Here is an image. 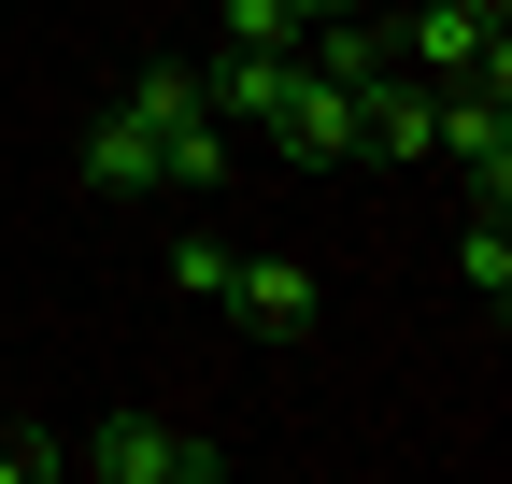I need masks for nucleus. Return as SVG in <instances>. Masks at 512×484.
Segmentation results:
<instances>
[{
    "label": "nucleus",
    "mask_w": 512,
    "mask_h": 484,
    "mask_svg": "<svg viewBox=\"0 0 512 484\" xmlns=\"http://www.w3.org/2000/svg\"><path fill=\"white\" fill-rule=\"evenodd\" d=\"M72 470H100V484H214L228 456L185 442V428H157V413H100V428L72 442Z\"/></svg>",
    "instance_id": "nucleus-1"
},
{
    "label": "nucleus",
    "mask_w": 512,
    "mask_h": 484,
    "mask_svg": "<svg viewBox=\"0 0 512 484\" xmlns=\"http://www.w3.org/2000/svg\"><path fill=\"white\" fill-rule=\"evenodd\" d=\"M256 143L299 157V171H342V157H356V86H328L313 57H285V100L256 114Z\"/></svg>",
    "instance_id": "nucleus-2"
},
{
    "label": "nucleus",
    "mask_w": 512,
    "mask_h": 484,
    "mask_svg": "<svg viewBox=\"0 0 512 484\" xmlns=\"http://www.w3.org/2000/svg\"><path fill=\"white\" fill-rule=\"evenodd\" d=\"M427 157H456L470 186L512 214V100H498V72H456V86H441V143Z\"/></svg>",
    "instance_id": "nucleus-3"
},
{
    "label": "nucleus",
    "mask_w": 512,
    "mask_h": 484,
    "mask_svg": "<svg viewBox=\"0 0 512 484\" xmlns=\"http://www.w3.org/2000/svg\"><path fill=\"white\" fill-rule=\"evenodd\" d=\"M399 57H413L427 86H456V72H498V86H512V57H498V0H427V15L399 29Z\"/></svg>",
    "instance_id": "nucleus-4"
},
{
    "label": "nucleus",
    "mask_w": 512,
    "mask_h": 484,
    "mask_svg": "<svg viewBox=\"0 0 512 484\" xmlns=\"http://www.w3.org/2000/svg\"><path fill=\"white\" fill-rule=\"evenodd\" d=\"M214 314H242L256 342H299L328 299H313V271H299V257H228V299H214Z\"/></svg>",
    "instance_id": "nucleus-5"
},
{
    "label": "nucleus",
    "mask_w": 512,
    "mask_h": 484,
    "mask_svg": "<svg viewBox=\"0 0 512 484\" xmlns=\"http://www.w3.org/2000/svg\"><path fill=\"white\" fill-rule=\"evenodd\" d=\"M299 57L328 86H384V72H399V29H370V0H356V15H299Z\"/></svg>",
    "instance_id": "nucleus-6"
},
{
    "label": "nucleus",
    "mask_w": 512,
    "mask_h": 484,
    "mask_svg": "<svg viewBox=\"0 0 512 484\" xmlns=\"http://www.w3.org/2000/svg\"><path fill=\"white\" fill-rule=\"evenodd\" d=\"M86 186H100V200H143V186H171V171H157V129H143L128 100L86 129Z\"/></svg>",
    "instance_id": "nucleus-7"
},
{
    "label": "nucleus",
    "mask_w": 512,
    "mask_h": 484,
    "mask_svg": "<svg viewBox=\"0 0 512 484\" xmlns=\"http://www.w3.org/2000/svg\"><path fill=\"white\" fill-rule=\"evenodd\" d=\"M456 271H470V299H484V314L512 299V228H498V200L470 214V242H456Z\"/></svg>",
    "instance_id": "nucleus-8"
},
{
    "label": "nucleus",
    "mask_w": 512,
    "mask_h": 484,
    "mask_svg": "<svg viewBox=\"0 0 512 484\" xmlns=\"http://www.w3.org/2000/svg\"><path fill=\"white\" fill-rule=\"evenodd\" d=\"M171 299H228V242H214V228L171 242Z\"/></svg>",
    "instance_id": "nucleus-9"
},
{
    "label": "nucleus",
    "mask_w": 512,
    "mask_h": 484,
    "mask_svg": "<svg viewBox=\"0 0 512 484\" xmlns=\"http://www.w3.org/2000/svg\"><path fill=\"white\" fill-rule=\"evenodd\" d=\"M228 43H299V0H214Z\"/></svg>",
    "instance_id": "nucleus-10"
},
{
    "label": "nucleus",
    "mask_w": 512,
    "mask_h": 484,
    "mask_svg": "<svg viewBox=\"0 0 512 484\" xmlns=\"http://www.w3.org/2000/svg\"><path fill=\"white\" fill-rule=\"evenodd\" d=\"M43 470H72V442H15L0 428V484H43Z\"/></svg>",
    "instance_id": "nucleus-11"
},
{
    "label": "nucleus",
    "mask_w": 512,
    "mask_h": 484,
    "mask_svg": "<svg viewBox=\"0 0 512 484\" xmlns=\"http://www.w3.org/2000/svg\"><path fill=\"white\" fill-rule=\"evenodd\" d=\"M299 15H356V0H299Z\"/></svg>",
    "instance_id": "nucleus-12"
}]
</instances>
